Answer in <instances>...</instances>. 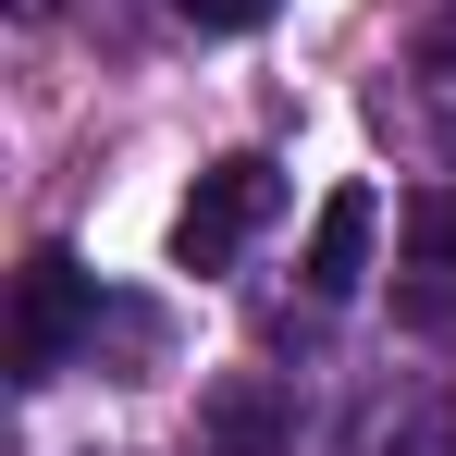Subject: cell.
I'll list each match as a JSON object with an SVG mask.
<instances>
[{"mask_svg":"<svg viewBox=\"0 0 456 456\" xmlns=\"http://www.w3.org/2000/svg\"><path fill=\"white\" fill-rule=\"evenodd\" d=\"M86 333H99V272H75V247H37L25 259V297H12V370L50 382Z\"/></svg>","mask_w":456,"mask_h":456,"instance_id":"7a4b0ae2","label":"cell"},{"mask_svg":"<svg viewBox=\"0 0 456 456\" xmlns=\"http://www.w3.org/2000/svg\"><path fill=\"white\" fill-rule=\"evenodd\" d=\"M370 234H382V198L370 185H333L321 223H308V297H358L370 284Z\"/></svg>","mask_w":456,"mask_h":456,"instance_id":"5b68a950","label":"cell"},{"mask_svg":"<svg viewBox=\"0 0 456 456\" xmlns=\"http://www.w3.org/2000/svg\"><path fill=\"white\" fill-rule=\"evenodd\" d=\"M297 444V407H284V382H259V370H234L198 395V456H284Z\"/></svg>","mask_w":456,"mask_h":456,"instance_id":"277c9868","label":"cell"},{"mask_svg":"<svg viewBox=\"0 0 456 456\" xmlns=\"http://www.w3.org/2000/svg\"><path fill=\"white\" fill-rule=\"evenodd\" d=\"M395 308H407V333H456V185L407 198V284H395Z\"/></svg>","mask_w":456,"mask_h":456,"instance_id":"3957f363","label":"cell"},{"mask_svg":"<svg viewBox=\"0 0 456 456\" xmlns=\"http://www.w3.org/2000/svg\"><path fill=\"white\" fill-rule=\"evenodd\" d=\"M272 12H284V0H185L198 37H247V25H272Z\"/></svg>","mask_w":456,"mask_h":456,"instance_id":"8992f818","label":"cell"},{"mask_svg":"<svg viewBox=\"0 0 456 456\" xmlns=\"http://www.w3.org/2000/svg\"><path fill=\"white\" fill-rule=\"evenodd\" d=\"M272 198H284L272 160H247V149L210 160V173L185 185V210H173V259H185V272H234V247L272 223Z\"/></svg>","mask_w":456,"mask_h":456,"instance_id":"6da1fadb","label":"cell"}]
</instances>
